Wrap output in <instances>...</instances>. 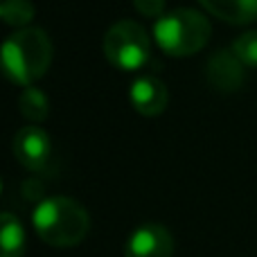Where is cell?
I'll list each match as a JSON object with an SVG mask.
<instances>
[{"label": "cell", "mask_w": 257, "mask_h": 257, "mask_svg": "<svg viewBox=\"0 0 257 257\" xmlns=\"http://www.w3.org/2000/svg\"><path fill=\"white\" fill-rule=\"evenodd\" d=\"M34 230L45 244L54 248H70L86 239L90 217L81 203L68 196L43 199L32 212Z\"/></svg>", "instance_id": "1"}, {"label": "cell", "mask_w": 257, "mask_h": 257, "mask_svg": "<svg viewBox=\"0 0 257 257\" xmlns=\"http://www.w3.org/2000/svg\"><path fill=\"white\" fill-rule=\"evenodd\" d=\"M151 39L136 21H117L104 36V57L120 70H138L149 61Z\"/></svg>", "instance_id": "4"}, {"label": "cell", "mask_w": 257, "mask_h": 257, "mask_svg": "<svg viewBox=\"0 0 257 257\" xmlns=\"http://www.w3.org/2000/svg\"><path fill=\"white\" fill-rule=\"evenodd\" d=\"M34 14H36V9L30 0H5L0 5V16H3V21L7 25L23 27L34 18Z\"/></svg>", "instance_id": "12"}, {"label": "cell", "mask_w": 257, "mask_h": 257, "mask_svg": "<svg viewBox=\"0 0 257 257\" xmlns=\"http://www.w3.org/2000/svg\"><path fill=\"white\" fill-rule=\"evenodd\" d=\"M133 7L147 18H160L165 9V0H133Z\"/></svg>", "instance_id": "14"}, {"label": "cell", "mask_w": 257, "mask_h": 257, "mask_svg": "<svg viewBox=\"0 0 257 257\" xmlns=\"http://www.w3.org/2000/svg\"><path fill=\"white\" fill-rule=\"evenodd\" d=\"M205 79L219 93H235L244 84V63L232 52V48L219 50L205 63Z\"/></svg>", "instance_id": "7"}, {"label": "cell", "mask_w": 257, "mask_h": 257, "mask_svg": "<svg viewBox=\"0 0 257 257\" xmlns=\"http://www.w3.org/2000/svg\"><path fill=\"white\" fill-rule=\"evenodd\" d=\"M0 257H23L25 253V230L14 214H3V230H0Z\"/></svg>", "instance_id": "10"}, {"label": "cell", "mask_w": 257, "mask_h": 257, "mask_svg": "<svg viewBox=\"0 0 257 257\" xmlns=\"http://www.w3.org/2000/svg\"><path fill=\"white\" fill-rule=\"evenodd\" d=\"M174 237L160 223H145L131 232L124 244V257H172Z\"/></svg>", "instance_id": "6"}, {"label": "cell", "mask_w": 257, "mask_h": 257, "mask_svg": "<svg viewBox=\"0 0 257 257\" xmlns=\"http://www.w3.org/2000/svg\"><path fill=\"white\" fill-rule=\"evenodd\" d=\"M212 16L232 25H248L257 21V0H199Z\"/></svg>", "instance_id": "9"}, {"label": "cell", "mask_w": 257, "mask_h": 257, "mask_svg": "<svg viewBox=\"0 0 257 257\" xmlns=\"http://www.w3.org/2000/svg\"><path fill=\"white\" fill-rule=\"evenodd\" d=\"M14 156L25 169L41 172L52 158V142L39 126H23L14 136Z\"/></svg>", "instance_id": "5"}, {"label": "cell", "mask_w": 257, "mask_h": 257, "mask_svg": "<svg viewBox=\"0 0 257 257\" xmlns=\"http://www.w3.org/2000/svg\"><path fill=\"white\" fill-rule=\"evenodd\" d=\"M212 34L210 21L196 9H174L156 21L154 39L169 57H190L205 48Z\"/></svg>", "instance_id": "3"}, {"label": "cell", "mask_w": 257, "mask_h": 257, "mask_svg": "<svg viewBox=\"0 0 257 257\" xmlns=\"http://www.w3.org/2000/svg\"><path fill=\"white\" fill-rule=\"evenodd\" d=\"M167 86L154 75H140L131 84V104L140 115H160L167 108Z\"/></svg>", "instance_id": "8"}, {"label": "cell", "mask_w": 257, "mask_h": 257, "mask_svg": "<svg viewBox=\"0 0 257 257\" xmlns=\"http://www.w3.org/2000/svg\"><path fill=\"white\" fill-rule=\"evenodd\" d=\"M52 41L39 27H23L3 45V66L14 84L30 86L48 72L52 63Z\"/></svg>", "instance_id": "2"}, {"label": "cell", "mask_w": 257, "mask_h": 257, "mask_svg": "<svg viewBox=\"0 0 257 257\" xmlns=\"http://www.w3.org/2000/svg\"><path fill=\"white\" fill-rule=\"evenodd\" d=\"M18 108L21 115L30 122H43L48 117V97L43 95V90L39 88H27L25 93L18 97Z\"/></svg>", "instance_id": "11"}, {"label": "cell", "mask_w": 257, "mask_h": 257, "mask_svg": "<svg viewBox=\"0 0 257 257\" xmlns=\"http://www.w3.org/2000/svg\"><path fill=\"white\" fill-rule=\"evenodd\" d=\"M232 52L239 57V61L244 66L257 68V30L246 32L232 43Z\"/></svg>", "instance_id": "13"}]
</instances>
